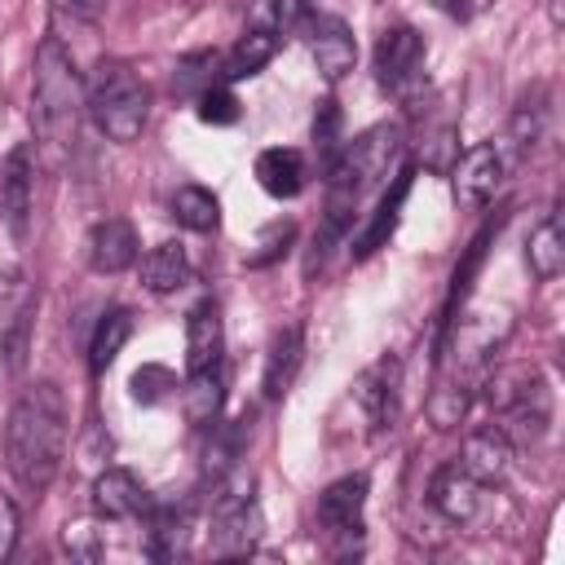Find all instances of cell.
Instances as JSON below:
<instances>
[{"label": "cell", "instance_id": "cell-31", "mask_svg": "<svg viewBox=\"0 0 565 565\" xmlns=\"http://www.w3.org/2000/svg\"><path fill=\"white\" fill-rule=\"evenodd\" d=\"M340 110H335V102L327 97V102H318V115H313V146L327 154V163L335 159V150H340Z\"/></svg>", "mask_w": 565, "mask_h": 565}, {"label": "cell", "instance_id": "cell-23", "mask_svg": "<svg viewBox=\"0 0 565 565\" xmlns=\"http://www.w3.org/2000/svg\"><path fill=\"white\" fill-rule=\"evenodd\" d=\"M278 31H252V26H243V35H238V44L225 53V66H221V79L230 84V79H247V75H256L274 53H278Z\"/></svg>", "mask_w": 565, "mask_h": 565}, {"label": "cell", "instance_id": "cell-29", "mask_svg": "<svg viewBox=\"0 0 565 565\" xmlns=\"http://www.w3.org/2000/svg\"><path fill=\"white\" fill-rule=\"evenodd\" d=\"M494 230H499V221L494 225H486L472 243H468V256H463V265L455 269V278H450V296H446V322L455 318V305L468 296V287H472V274H477V265H481V256H486V243L494 238Z\"/></svg>", "mask_w": 565, "mask_h": 565}, {"label": "cell", "instance_id": "cell-12", "mask_svg": "<svg viewBox=\"0 0 565 565\" xmlns=\"http://www.w3.org/2000/svg\"><path fill=\"white\" fill-rule=\"evenodd\" d=\"M31 199H35V154L31 146H13L4 159V177H0V212L18 238L26 234Z\"/></svg>", "mask_w": 565, "mask_h": 565}, {"label": "cell", "instance_id": "cell-32", "mask_svg": "<svg viewBox=\"0 0 565 565\" xmlns=\"http://www.w3.org/2000/svg\"><path fill=\"white\" fill-rule=\"evenodd\" d=\"M62 547L79 561H97L102 556V530H93L88 521H75V525L62 530Z\"/></svg>", "mask_w": 565, "mask_h": 565}, {"label": "cell", "instance_id": "cell-37", "mask_svg": "<svg viewBox=\"0 0 565 565\" xmlns=\"http://www.w3.org/2000/svg\"><path fill=\"white\" fill-rule=\"evenodd\" d=\"M437 4H441L450 18H468V0H437Z\"/></svg>", "mask_w": 565, "mask_h": 565}, {"label": "cell", "instance_id": "cell-13", "mask_svg": "<svg viewBox=\"0 0 565 565\" xmlns=\"http://www.w3.org/2000/svg\"><path fill=\"white\" fill-rule=\"evenodd\" d=\"M88 269L93 274H124L128 265H137V230L124 221V216H106L88 230Z\"/></svg>", "mask_w": 565, "mask_h": 565}, {"label": "cell", "instance_id": "cell-4", "mask_svg": "<svg viewBox=\"0 0 565 565\" xmlns=\"http://www.w3.org/2000/svg\"><path fill=\"white\" fill-rule=\"evenodd\" d=\"M260 534H265V516H260V503L252 499V472H234L216 494L212 556H225V561L252 556L260 547Z\"/></svg>", "mask_w": 565, "mask_h": 565}, {"label": "cell", "instance_id": "cell-36", "mask_svg": "<svg viewBox=\"0 0 565 565\" xmlns=\"http://www.w3.org/2000/svg\"><path fill=\"white\" fill-rule=\"evenodd\" d=\"M57 9L75 22H97L106 13V0H57Z\"/></svg>", "mask_w": 565, "mask_h": 565}, {"label": "cell", "instance_id": "cell-9", "mask_svg": "<svg viewBox=\"0 0 565 565\" xmlns=\"http://www.w3.org/2000/svg\"><path fill=\"white\" fill-rule=\"evenodd\" d=\"M499 181H503V154H499V146H472V150L455 163V172H450L455 203L468 207V212L486 207V203L494 199Z\"/></svg>", "mask_w": 565, "mask_h": 565}, {"label": "cell", "instance_id": "cell-28", "mask_svg": "<svg viewBox=\"0 0 565 565\" xmlns=\"http://www.w3.org/2000/svg\"><path fill=\"white\" fill-rule=\"evenodd\" d=\"M185 539H190V512H159L154 525H150V556L159 561H172V556H185Z\"/></svg>", "mask_w": 565, "mask_h": 565}, {"label": "cell", "instance_id": "cell-7", "mask_svg": "<svg viewBox=\"0 0 565 565\" xmlns=\"http://www.w3.org/2000/svg\"><path fill=\"white\" fill-rule=\"evenodd\" d=\"M305 35H309L313 66H318V75H322L327 84H335V79H344V75L353 71V62H358V40H353V31H349L344 18H335V13H313V18L305 22Z\"/></svg>", "mask_w": 565, "mask_h": 565}, {"label": "cell", "instance_id": "cell-16", "mask_svg": "<svg viewBox=\"0 0 565 565\" xmlns=\"http://www.w3.org/2000/svg\"><path fill=\"white\" fill-rule=\"evenodd\" d=\"M221 349H225V331H221V309L212 300L194 305L185 318V371H207L221 366Z\"/></svg>", "mask_w": 565, "mask_h": 565}, {"label": "cell", "instance_id": "cell-1", "mask_svg": "<svg viewBox=\"0 0 565 565\" xmlns=\"http://www.w3.org/2000/svg\"><path fill=\"white\" fill-rule=\"evenodd\" d=\"M66 402L53 380L22 388L4 419V463L26 494H44L66 455Z\"/></svg>", "mask_w": 565, "mask_h": 565}, {"label": "cell", "instance_id": "cell-34", "mask_svg": "<svg viewBox=\"0 0 565 565\" xmlns=\"http://www.w3.org/2000/svg\"><path fill=\"white\" fill-rule=\"evenodd\" d=\"M18 530H22L18 508H13V499H9V494H0V561H9V556H13V547H18Z\"/></svg>", "mask_w": 565, "mask_h": 565}, {"label": "cell", "instance_id": "cell-10", "mask_svg": "<svg viewBox=\"0 0 565 565\" xmlns=\"http://www.w3.org/2000/svg\"><path fill=\"white\" fill-rule=\"evenodd\" d=\"M411 181H415V168H411V163H402V168L393 172V185H384V194H380V203H375L371 221H366V225H362V234L353 238V260H366V256H375V252L388 243V234H393V230H397V221H402V207H406Z\"/></svg>", "mask_w": 565, "mask_h": 565}, {"label": "cell", "instance_id": "cell-6", "mask_svg": "<svg viewBox=\"0 0 565 565\" xmlns=\"http://www.w3.org/2000/svg\"><path fill=\"white\" fill-rule=\"evenodd\" d=\"M424 75V35L415 26H388L375 44V84L393 97H406Z\"/></svg>", "mask_w": 565, "mask_h": 565}, {"label": "cell", "instance_id": "cell-8", "mask_svg": "<svg viewBox=\"0 0 565 565\" xmlns=\"http://www.w3.org/2000/svg\"><path fill=\"white\" fill-rule=\"evenodd\" d=\"M512 459H516V441L503 424H486V428H472L459 446V468L472 472L477 481L486 486H499L508 472H512Z\"/></svg>", "mask_w": 565, "mask_h": 565}, {"label": "cell", "instance_id": "cell-22", "mask_svg": "<svg viewBox=\"0 0 565 565\" xmlns=\"http://www.w3.org/2000/svg\"><path fill=\"white\" fill-rule=\"evenodd\" d=\"M525 260H530V274H534L539 282H552V278L565 269V234H561V216H556V212H547V216L530 230V238H525Z\"/></svg>", "mask_w": 565, "mask_h": 565}, {"label": "cell", "instance_id": "cell-5", "mask_svg": "<svg viewBox=\"0 0 565 565\" xmlns=\"http://www.w3.org/2000/svg\"><path fill=\"white\" fill-rule=\"evenodd\" d=\"M490 490H494V486L477 481V477L463 472L459 463H446V468H437V477L428 481V503H433L450 525H481V521L490 516V503H494Z\"/></svg>", "mask_w": 565, "mask_h": 565}, {"label": "cell", "instance_id": "cell-11", "mask_svg": "<svg viewBox=\"0 0 565 565\" xmlns=\"http://www.w3.org/2000/svg\"><path fill=\"white\" fill-rule=\"evenodd\" d=\"M362 508H366V477H340L318 494V525L335 539L362 534Z\"/></svg>", "mask_w": 565, "mask_h": 565}, {"label": "cell", "instance_id": "cell-27", "mask_svg": "<svg viewBox=\"0 0 565 565\" xmlns=\"http://www.w3.org/2000/svg\"><path fill=\"white\" fill-rule=\"evenodd\" d=\"M472 380H441L437 384V393L428 397V419H433V428H455L463 415H468V406H472Z\"/></svg>", "mask_w": 565, "mask_h": 565}, {"label": "cell", "instance_id": "cell-26", "mask_svg": "<svg viewBox=\"0 0 565 565\" xmlns=\"http://www.w3.org/2000/svg\"><path fill=\"white\" fill-rule=\"evenodd\" d=\"M172 216H177V225H185V230H194V234H207V230H216V221H221V203H216V194L203 190V185H181V190L172 194Z\"/></svg>", "mask_w": 565, "mask_h": 565}, {"label": "cell", "instance_id": "cell-15", "mask_svg": "<svg viewBox=\"0 0 565 565\" xmlns=\"http://www.w3.org/2000/svg\"><path fill=\"white\" fill-rule=\"evenodd\" d=\"M93 508L106 521H132V516H141L150 508V494L128 468H106L93 481Z\"/></svg>", "mask_w": 565, "mask_h": 565}, {"label": "cell", "instance_id": "cell-14", "mask_svg": "<svg viewBox=\"0 0 565 565\" xmlns=\"http://www.w3.org/2000/svg\"><path fill=\"white\" fill-rule=\"evenodd\" d=\"M353 402L362 406V415L375 433L393 428V419H397V362L380 358L375 366H366L353 384Z\"/></svg>", "mask_w": 565, "mask_h": 565}, {"label": "cell", "instance_id": "cell-19", "mask_svg": "<svg viewBox=\"0 0 565 565\" xmlns=\"http://www.w3.org/2000/svg\"><path fill=\"white\" fill-rule=\"evenodd\" d=\"M190 278H194V265H190V256H185L181 243H154V247L141 256V282H146V291H154V296H168V291L185 287Z\"/></svg>", "mask_w": 565, "mask_h": 565}, {"label": "cell", "instance_id": "cell-20", "mask_svg": "<svg viewBox=\"0 0 565 565\" xmlns=\"http://www.w3.org/2000/svg\"><path fill=\"white\" fill-rule=\"evenodd\" d=\"M547 115H552V106H547V88H543V84H534L530 93L516 97L512 119H508V141H512L516 154H530V150L543 141V132H547Z\"/></svg>", "mask_w": 565, "mask_h": 565}, {"label": "cell", "instance_id": "cell-18", "mask_svg": "<svg viewBox=\"0 0 565 565\" xmlns=\"http://www.w3.org/2000/svg\"><path fill=\"white\" fill-rule=\"evenodd\" d=\"M503 415L534 441V437H543L547 433V424H552V388H547V380L530 366V375L521 380V388L512 393V402L503 406Z\"/></svg>", "mask_w": 565, "mask_h": 565}, {"label": "cell", "instance_id": "cell-3", "mask_svg": "<svg viewBox=\"0 0 565 565\" xmlns=\"http://www.w3.org/2000/svg\"><path fill=\"white\" fill-rule=\"evenodd\" d=\"M84 110L93 115V124L128 146L146 132V119H150V88L146 79L124 62V57H102L84 84Z\"/></svg>", "mask_w": 565, "mask_h": 565}, {"label": "cell", "instance_id": "cell-2", "mask_svg": "<svg viewBox=\"0 0 565 565\" xmlns=\"http://www.w3.org/2000/svg\"><path fill=\"white\" fill-rule=\"evenodd\" d=\"M84 119V79L57 35H44L31 66V124L49 150H66Z\"/></svg>", "mask_w": 565, "mask_h": 565}, {"label": "cell", "instance_id": "cell-25", "mask_svg": "<svg viewBox=\"0 0 565 565\" xmlns=\"http://www.w3.org/2000/svg\"><path fill=\"white\" fill-rule=\"evenodd\" d=\"M128 335H132V313H128V309H106V313L97 318L93 344H88V366H93V375H102V371L119 358V349L128 344Z\"/></svg>", "mask_w": 565, "mask_h": 565}, {"label": "cell", "instance_id": "cell-17", "mask_svg": "<svg viewBox=\"0 0 565 565\" xmlns=\"http://www.w3.org/2000/svg\"><path fill=\"white\" fill-rule=\"evenodd\" d=\"M305 177H309L305 154L291 150V146H269V150L256 154V181L274 199H296L305 190Z\"/></svg>", "mask_w": 565, "mask_h": 565}, {"label": "cell", "instance_id": "cell-30", "mask_svg": "<svg viewBox=\"0 0 565 565\" xmlns=\"http://www.w3.org/2000/svg\"><path fill=\"white\" fill-rule=\"evenodd\" d=\"M199 119L203 124H234L238 119V97L230 93V84H207L199 93Z\"/></svg>", "mask_w": 565, "mask_h": 565}, {"label": "cell", "instance_id": "cell-35", "mask_svg": "<svg viewBox=\"0 0 565 565\" xmlns=\"http://www.w3.org/2000/svg\"><path fill=\"white\" fill-rule=\"evenodd\" d=\"M291 234H296V230H291V221H287V225H274V230L265 234V243H260V252H252L247 260H252V265H265V260H274L278 252H287V243H291Z\"/></svg>", "mask_w": 565, "mask_h": 565}, {"label": "cell", "instance_id": "cell-24", "mask_svg": "<svg viewBox=\"0 0 565 565\" xmlns=\"http://www.w3.org/2000/svg\"><path fill=\"white\" fill-rule=\"evenodd\" d=\"M221 402H225V375H221V366L190 371L185 393H181V411H185V419H190V424H216Z\"/></svg>", "mask_w": 565, "mask_h": 565}, {"label": "cell", "instance_id": "cell-33", "mask_svg": "<svg viewBox=\"0 0 565 565\" xmlns=\"http://www.w3.org/2000/svg\"><path fill=\"white\" fill-rule=\"evenodd\" d=\"M282 18H287V0H252L247 4V26L252 31H278L282 35Z\"/></svg>", "mask_w": 565, "mask_h": 565}, {"label": "cell", "instance_id": "cell-21", "mask_svg": "<svg viewBox=\"0 0 565 565\" xmlns=\"http://www.w3.org/2000/svg\"><path fill=\"white\" fill-rule=\"evenodd\" d=\"M300 358H305V331L300 322L282 327L269 344V358H265V397H282L300 371Z\"/></svg>", "mask_w": 565, "mask_h": 565}]
</instances>
